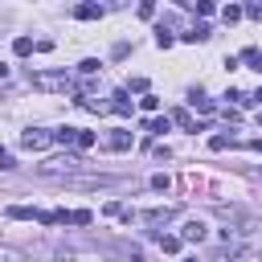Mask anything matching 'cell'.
Listing matches in <instances>:
<instances>
[{"label": "cell", "mask_w": 262, "mask_h": 262, "mask_svg": "<svg viewBox=\"0 0 262 262\" xmlns=\"http://www.w3.org/2000/svg\"><path fill=\"white\" fill-rule=\"evenodd\" d=\"M82 168H86V160H82V156H57V160L37 164V172H41V176H66V180H70V176H78Z\"/></svg>", "instance_id": "1"}, {"label": "cell", "mask_w": 262, "mask_h": 262, "mask_svg": "<svg viewBox=\"0 0 262 262\" xmlns=\"http://www.w3.org/2000/svg\"><path fill=\"white\" fill-rule=\"evenodd\" d=\"M33 86H37V90H57V94L74 90L70 74H33Z\"/></svg>", "instance_id": "2"}, {"label": "cell", "mask_w": 262, "mask_h": 262, "mask_svg": "<svg viewBox=\"0 0 262 262\" xmlns=\"http://www.w3.org/2000/svg\"><path fill=\"white\" fill-rule=\"evenodd\" d=\"M53 139V131H41V127H29L25 135H20V147H29V151H41L45 143Z\"/></svg>", "instance_id": "3"}, {"label": "cell", "mask_w": 262, "mask_h": 262, "mask_svg": "<svg viewBox=\"0 0 262 262\" xmlns=\"http://www.w3.org/2000/svg\"><path fill=\"white\" fill-rule=\"evenodd\" d=\"M106 147H111V151H127V147H131V131H111V135H106Z\"/></svg>", "instance_id": "4"}, {"label": "cell", "mask_w": 262, "mask_h": 262, "mask_svg": "<svg viewBox=\"0 0 262 262\" xmlns=\"http://www.w3.org/2000/svg\"><path fill=\"white\" fill-rule=\"evenodd\" d=\"M205 233H209V229H205L201 221H184V229H180L184 242H205Z\"/></svg>", "instance_id": "5"}, {"label": "cell", "mask_w": 262, "mask_h": 262, "mask_svg": "<svg viewBox=\"0 0 262 262\" xmlns=\"http://www.w3.org/2000/svg\"><path fill=\"white\" fill-rule=\"evenodd\" d=\"M111 111H115V115H131V98H127V90H115V94H111Z\"/></svg>", "instance_id": "6"}, {"label": "cell", "mask_w": 262, "mask_h": 262, "mask_svg": "<svg viewBox=\"0 0 262 262\" xmlns=\"http://www.w3.org/2000/svg\"><path fill=\"white\" fill-rule=\"evenodd\" d=\"M61 221H70V225H90V221H94V213H90V209H74V213H66V209H61Z\"/></svg>", "instance_id": "7"}, {"label": "cell", "mask_w": 262, "mask_h": 262, "mask_svg": "<svg viewBox=\"0 0 262 262\" xmlns=\"http://www.w3.org/2000/svg\"><path fill=\"white\" fill-rule=\"evenodd\" d=\"M74 16H78V20H98V16H102V4H78Z\"/></svg>", "instance_id": "8"}, {"label": "cell", "mask_w": 262, "mask_h": 262, "mask_svg": "<svg viewBox=\"0 0 262 262\" xmlns=\"http://www.w3.org/2000/svg\"><path fill=\"white\" fill-rule=\"evenodd\" d=\"M143 221H147V225H164V221H172V209H147Z\"/></svg>", "instance_id": "9"}, {"label": "cell", "mask_w": 262, "mask_h": 262, "mask_svg": "<svg viewBox=\"0 0 262 262\" xmlns=\"http://www.w3.org/2000/svg\"><path fill=\"white\" fill-rule=\"evenodd\" d=\"M156 242H160L164 254H176V250H180V237H176V233H156Z\"/></svg>", "instance_id": "10"}, {"label": "cell", "mask_w": 262, "mask_h": 262, "mask_svg": "<svg viewBox=\"0 0 262 262\" xmlns=\"http://www.w3.org/2000/svg\"><path fill=\"white\" fill-rule=\"evenodd\" d=\"M184 41H188V45H196V41H209V25H192V29L184 33Z\"/></svg>", "instance_id": "11"}, {"label": "cell", "mask_w": 262, "mask_h": 262, "mask_svg": "<svg viewBox=\"0 0 262 262\" xmlns=\"http://www.w3.org/2000/svg\"><path fill=\"white\" fill-rule=\"evenodd\" d=\"M237 61H246L250 70H258V74H262V53H258V49H242V57H237Z\"/></svg>", "instance_id": "12"}, {"label": "cell", "mask_w": 262, "mask_h": 262, "mask_svg": "<svg viewBox=\"0 0 262 262\" xmlns=\"http://www.w3.org/2000/svg\"><path fill=\"white\" fill-rule=\"evenodd\" d=\"M8 217H12V221H29V217H37V209H29V205H12Z\"/></svg>", "instance_id": "13"}, {"label": "cell", "mask_w": 262, "mask_h": 262, "mask_svg": "<svg viewBox=\"0 0 262 262\" xmlns=\"http://www.w3.org/2000/svg\"><path fill=\"white\" fill-rule=\"evenodd\" d=\"M188 102H192L196 111H213V98H205L201 90H192V94H188Z\"/></svg>", "instance_id": "14"}, {"label": "cell", "mask_w": 262, "mask_h": 262, "mask_svg": "<svg viewBox=\"0 0 262 262\" xmlns=\"http://www.w3.org/2000/svg\"><path fill=\"white\" fill-rule=\"evenodd\" d=\"M53 139H57V143H66V147H70V143H74V139H78V127H61V131H53Z\"/></svg>", "instance_id": "15"}, {"label": "cell", "mask_w": 262, "mask_h": 262, "mask_svg": "<svg viewBox=\"0 0 262 262\" xmlns=\"http://www.w3.org/2000/svg\"><path fill=\"white\" fill-rule=\"evenodd\" d=\"M12 49H16V57H29V53H33V41H29V37H16Z\"/></svg>", "instance_id": "16"}, {"label": "cell", "mask_w": 262, "mask_h": 262, "mask_svg": "<svg viewBox=\"0 0 262 262\" xmlns=\"http://www.w3.org/2000/svg\"><path fill=\"white\" fill-rule=\"evenodd\" d=\"M172 119H176V123H180V127H188V131H192V115H188V111H184V106H176V111H172Z\"/></svg>", "instance_id": "17"}, {"label": "cell", "mask_w": 262, "mask_h": 262, "mask_svg": "<svg viewBox=\"0 0 262 262\" xmlns=\"http://www.w3.org/2000/svg\"><path fill=\"white\" fill-rule=\"evenodd\" d=\"M168 123H172L168 115H164V119H151V123H147V131H151V135H164V131H168Z\"/></svg>", "instance_id": "18"}, {"label": "cell", "mask_w": 262, "mask_h": 262, "mask_svg": "<svg viewBox=\"0 0 262 262\" xmlns=\"http://www.w3.org/2000/svg\"><path fill=\"white\" fill-rule=\"evenodd\" d=\"M74 143H78L82 151H86V147H94V131H82V127H78V139H74Z\"/></svg>", "instance_id": "19"}, {"label": "cell", "mask_w": 262, "mask_h": 262, "mask_svg": "<svg viewBox=\"0 0 262 262\" xmlns=\"http://www.w3.org/2000/svg\"><path fill=\"white\" fill-rule=\"evenodd\" d=\"M156 45H160V49H168V45H172V33H168V29H164V25H160V29H156Z\"/></svg>", "instance_id": "20"}, {"label": "cell", "mask_w": 262, "mask_h": 262, "mask_svg": "<svg viewBox=\"0 0 262 262\" xmlns=\"http://www.w3.org/2000/svg\"><path fill=\"white\" fill-rule=\"evenodd\" d=\"M0 262H25V254H20V250H8V246H4V250H0Z\"/></svg>", "instance_id": "21"}, {"label": "cell", "mask_w": 262, "mask_h": 262, "mask_svg": "<svg viewBox=\"0 0 262 262\" xmlns=\"http://www.w3.org/2000/svg\"><path fill=\"white\" fill-rule=\"evenodd\" d=\"M221 16H225V25H233V20H242V8H237V4H229Z\"/></svg>", "instance_id": "22"}, {"label": "cell", "mask_w": 262, "mask_h": 262, "mask_svg": "<svg viewBox=\"0 0 262 262\" xmlns=\"http://www.w3.org/2000/svg\"><path fill=\"white\" fill-rule=\"evenodd\" d=\"M139 106H143V111H160V98H156V94H143Z\"/></svg>", "instance_id": "23"}, {"label": "cell", "mask_w": 262, "mask_h": 262, "mask_svg": "<svg viewBox=\"0 0 262 262\" xmlns=\"http://www.w3.org/2000/svg\"><path fill=\"white\" fill-rule=\"evenodd\" d=\"M209 147H213V151H221V147H229V135H213V139H209Z\"/></svg>", "instance_id": "24"}, {"label": "cell", "mask_w": 262, "mask_h": 262, "mask_svg": "<svg viewBox=\"0 0 262 262\" xmlns=\"http://www.w3.org/2000/svg\"><path fill=\"white\" fill-rule=\"evenodd\" d=\"M168 184H172V180H168V176H164V172H160V176H151V188H156V192H164V188H168Z\"/></svg>", "instance_id": "25"}, {"label": "cell", "mask_w": 262, "mask_h": 262, "mask_svg": "<svg viewBox=\"0 0 262 262\" xmlns=\"http://www.w3.org/2000/svg\"><path fill=\"white\" fill-rule=\"evenodd\" d=\"M242 16H254V20H262V4H246V8H242Z\"/></svg>", "instance_id": "26"}, {"label": "cell", "mask_w": 262, "mask_h": 262, "mask_svg": "<svg viewBox=\"0 0 262 262\" xmlns=\"http://www.w3.org/2000/svg\"><path fill=\"white\" fill-rule=\"evenodd\" d=\"M12 168H16V160H12L8 151H0V172H12Z\"/></svg>", "instance_id": "27"}, {"label": "cell", "mask_w": 262, "mask_h": 262, "mask_svg": "<svg viewBox=\"0 0 262 262\" xmlns=\"http://www.w3.org/2000/svg\"><path fill=\"white\" fill-rule=\"evenodd\" d=\"M78 70H82V74H98V61H94V57H86V61H82Z\"/></svg>", "instance_id": "28"}, {"label": "cell", "mask_w": 262, "mask_h": 262, "mask_svg": "<svg viewBox=\"0 0 262 262\" xmlns=\"http://www.w3.org/2000/svg\"><path fill=\"white\" fill-rule=\"evenodd\" d=\"M4 78H8V66H4V61H0V82H4Z\"/></svg>", "instance_id": "29"}, {"label": "cell", "mask_w": 262, "mask_h": 262, "mask_svg": "<svg viewBox=\"0 0 262 262\" xmlns=\"http://www.w3.org/2000/svg\"><path fill=\"white\" fill-rule=\"evenodd\" d=\"M184 262H196V258H184Z\"/></svg>", "instance_id": "30"}]
</instances>
